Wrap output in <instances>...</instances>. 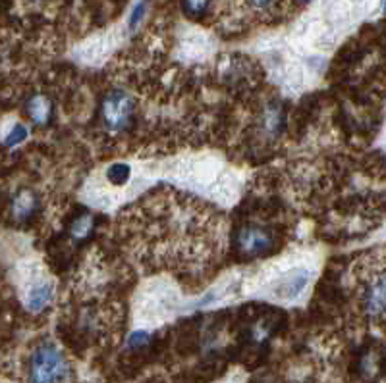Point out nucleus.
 Masks as SVG:
<instances>
[{
    "label": "nucleus",
    "mask_w": 386,
    "mask_h": 383,
    "mask_svg": "<svg viewBox=\"0 0 386 383\" xmlns=\"http://www.w3.org/2000/svg\"><path fill=\"white\" fill-rule=\"evenodd\" d=\"M302 2H305V0H302Z\"/></svg>",
    "instance_id": "a211bd4d"
},
{
    "label": "nucleus",
    "mask_w": 386,
    "mask_h": 383,
    "mask_svg": "<svg viewBox=\"0 0 386 383\" xmlns=\"http://www.w3.org/2000/svg\"><path fill=\"white\" fill-rule=\"evenodd\" d=\"M222 370H224V362H222V360H205L201 366L195 370V377H197L199 382H210V380L219 377V375L222 374Z\"/></svg>",
    "instance_id": "9d476101"
},
{
    "label": "nucleus",
    "mask_w": 386,
    "mask_h": 383,
    "mask_svg": "<svg viewBox=\"0 0 386 383\" xmlns=\"http://www.w3.org/2000/svg\"><path fill=\"white\" fill-rule=\"evenodd\" d=\"M209 4H210V0H184V4H182V6H184L185 16L199 17L207 12Z\"/></svg>",
    "instance_id": "ddd939ff"
},
{
    "label": "nucleus",
    "mask_w": 386,
    "mask_h": 383,
    "mask_svg": "<svg viewBox=\"0 0 386 383\" xmlns=\"http://www.w3.org/2000/svg\"><path fill=\"white\" fill-rule=\"evenodd\" d=\"M27 117L33 122L35 125H49L52 120V100L47 95H33L31 99L27 100L26 104Z\"/></svg>",
    "instance_id": "20e7f679"
},
{
    "label": "nucleus",
    "mask_w": 386,
    "mask_h": 383,
    "mask_svg": "<svg viewBox=\"0 0 386 383\" xmlns=\"http://www.w3.org/2000/svg\"><path fill=\"white\" fill-rule=\"evenodd\" d=\"M130 175H132V170L126 164H114V166L109 168L107 172V177L112 185H126L130 181Z\"/></svg>",
    "instance_id": "9b49d317"
},
{
    "label": "nucleus",
    "mask_w": 386,
    "mask_h": 383,
    "mask_svg": "<svg viewBox=\"0 0 386 383\" xmlns=\"http://www.w3.org/2000/svg\"><path fill=\"white\" fill-rule=\"evenodd\" d=\"M93 229H95V218H93L91 214L84 212V214H77V216L70 222V229H68V231H70V237H72L74 241L82 243L91 237Z\"/></svg>",
    "instance_id": "1a4fd4ad"
},
{
    "label": "nucleus",
    "mask_w": 386,
    "mask_h": 383,
    "mask_svg": "<svg viewBox=\"0 0 386 383\" xmlns=\"http://www.w3.org/2000/svg\"><path fill=\"white\" fill-rule=\"evenodd\" d=\"M363 307L369 314H383L385 310V282L377 279V284H373L363 295Z\"/></svg>",
    "instance_id": "0eeeda50"
},
{
    "label": "nucleus",
    "mask_w": 386,
    "mask_h": 383,
    "mask_svg": "<svg viewBox=\"0 0 386 383\" xmlns=\"http://www.w3.org/2000/svg\"><path fill=\"white\" fill-rule=\"evenodd\" d=\"M27 139V129L26 125H14L12 129H10V133L6 135V139H4V145L6 147H16L22 141H26Z\"/></svg>",
    "instance_id": "4468645a"
},
{
    "label": "nucleus",
    "mask_w": 386,
    "mask_h": 383,
    "mask_svg": "<svg viewBox=\"0 0 386 383\" xmlns=\"http://www.w3.org/2000/svg\"><path fill=\"white\" fill-rule=\"evenodd\" d=\"M134 114V100L124 91H110L101 106V117L109 131H122L126 129Z\"/></svg>",
    "instance_id": "f03ea898"
},
{
    "label": "nucleus",
    "mask_w": 386,
    "mask_h": 383,
    "mask_svg": "<svg viewBox=\"0 0 386 383\" xmlns=\"http://www.w3.org/2000/svg\"><path fill=\"white\" fill-rule=\"evenodd\" d=\"M52 297V287L49 282H41V284H35L29 293H27V309L33 310V312H41Z\"/></svg>",
    "instance_id": "6e6552de"
},
{
    "label": "nucleus",
    "mask_w": 386,
    "mask_h": 383,
    "mask_svg": "<svg viewBox=\"0 0 386 383\" xmlns=\"http://www.w3.org/2000/svg\"><path fill=\"white\" fill-rule=\"evenodd\" d=\"M252 2L255 6H259V8H265V6H269L272 0H252Z\"/></svg>",
    "instance_id": "f3484780"
},
{
    "label": "nucleus",
    "mask_w": 386,
    "mask_h": 383,
    "mask_svg": "<svg viewBox=\"0 0 386 383\" xmlns=\"http://www.w3.org/2000/svg\"><path fill=\"white\" fill-rule=\"evenodd\" d=\"M280 125H282V112L277 104H272L265 112V127L270 133H278L280 131Z\"/></svg>",
    "instance_id": "f8f14e48"
},
{
    "label": "nucleus",
    "mask_w": 386,
    "mask_h": 383,
    "mask_svg": "<svg viewBox=\"0 0 386 383\" xmlns=\"http://www.w3.org/2000/svg\"><path fill=\"white\" fill-rule=\"evenodd\" d=\"M272 243H275L272 234L267 227H261V225L247 224L236 231L234 247L245 259H255V256L265 254L272 247Z\"/></svg>",
    "instance_id": "7ed1b4c3"
},
{
    "label": "nucleus",
    "mask_w": 386,
    "mask_h": 383,
    "mask_svg": "<svg viewBox=\"0 0 386 383\" xmlns=\"http://www.w3.org/2000/svg\"><path fill=\"white\" fill-rule=\"evenodd\" d=\"M68 377V362L56 345L43 343L33 350L29 366H27V382L29 383H62Z\"/></svg>",
    "instance_id": "f257e3e1"
},
{
    "label": "nucleus",
    "mask_w": 386,
    "mask_h": 383,
    "mask_svg": "<svg viewBox=\"0 0 386 383\" xmlns=\"http://www.w3.org/2000/svg\"><path fill=\"white\" fill-rule=\"evenodd\" d=\"M149 341H151L149 334H145V332H135V334L130 335L128 347L134 350H141V349H145L147 345H149Z\"/></svg>",
    "instance_id": "2eb2a0df"
},
{
    "label": "nucleus",
    "mask_w": 386,
    "mask_h": 383,
    "mask_svg": "<svg viewBox=\"0 0 386 383\" xmlns=\"http://www.w3.org/2000/svg\"><path fill=\"white\" fill-rule=\"evenodd\" d=\"M39 209V200L35 197L33 191L29 189H22L17 193L14 200H12V218L17 222H26L29 218H33V214Z\"/></svg>",
    "instance_id": "39448f33"
},
{
    "label": "nucleus",
    "mask_w": 386,
    "mask_h": 383,
    "mask_svg": "<svg viewBox=\"0 0 386 383\" xmlns=\"http://www.w3.org/2000/svg\"><path fill=\"white\" fill-rule=\"evenodd\" d=\"M309 282V272L307 270H295L290 275H286L284 279L278 284L277 295L282 299H294L307 287Z\"/></svg>",
    "instance_id": "423d86ee"
},
{
    "label": "nucleus",
    "mask_w": 386,
    "mask_h": 383,
    "mask_svg": "<svg viewBox=\"0 0 386 383\" xmlns=\"http://www.w3.org/2000/svg\"><path fill=\"white\" fill-rule=\"evenodd\" d=\"M143 10H145V6H143V4H139V6L134 10V16H132V22H130V24H132V27H135V25H137V22L141 19Z\"/></svg>",
    "instance_id": "dca6fc26"
}]
</instances>
